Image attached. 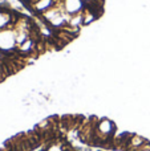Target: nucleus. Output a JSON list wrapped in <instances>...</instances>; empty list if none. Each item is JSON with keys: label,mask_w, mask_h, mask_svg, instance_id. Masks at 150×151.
Returning <instances> with one entry per match:
<instances>
[{"label": "nucleus", "mask_w": 150, "mask_h": 151, "mask_svg": "<svg viewBox=\"0 0 150 151\" xmlns=\"http://www.w3.org/2000/svg\"><path fill=\"white\" fill-rule=\"evenodd\" d=\"M77 137L87 146L104 150H117V126L109 118H98L96 115L85 118L77 130Z\"/></svg>", "instance_id": "obj_1"}, {"label": "nucleus", "mask_w": 150, "mask_h": 151, "mask_svg": "<svg viewBox=\"0 0 150 151\" xmlns=\"http://www.w3.org/2000/svg\"><path fill=\"white\" fill-rule=\"evenodd\" d=\"M40 151H77L74 146L66 139L65 135H61L58 138L50 139L41 145Z\"/></svg>", "instance_id": "obj_2"}]
</instances>
